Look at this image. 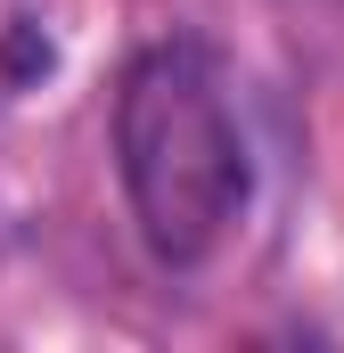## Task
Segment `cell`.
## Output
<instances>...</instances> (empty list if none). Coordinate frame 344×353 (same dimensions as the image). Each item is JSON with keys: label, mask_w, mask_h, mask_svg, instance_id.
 <instances>
[{"label": "cell", "mask_w": 344, "mask_h": 353, "mask_svg": "<svg viewBox=\"0 0 344 353\" xmlns=\"http://www.w3.org/2000/svg\"><path fill=\"white\" fill-rule=\"evenodd\" d=\"M115 173L148 255L172 271L205 263L246 214V132L205 41H148L115 83Z\"/></svg>", "instance_id": "obj_1"}]
</instances>
